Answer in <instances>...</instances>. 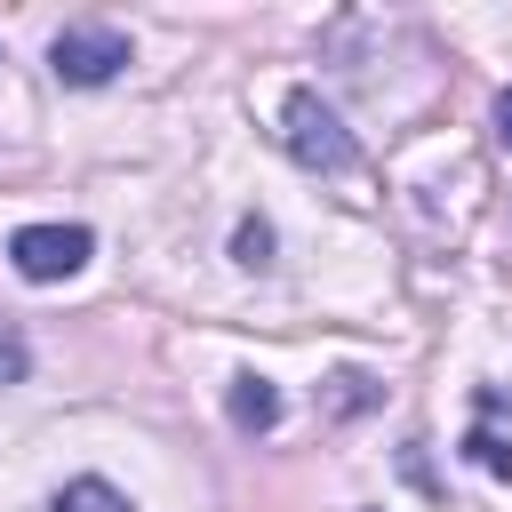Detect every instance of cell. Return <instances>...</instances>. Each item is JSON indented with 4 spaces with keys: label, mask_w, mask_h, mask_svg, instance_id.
Segmentation results:
<instances>
[{
    "label": "cell",
    "mask_w": 512,
    "mask_h": 512,
    "mask_svg": "<svg viewBox=\"0 0 512 512\" xmlns=\"http://www.w3.org/2000/svg\"><path fill=\"white\" fill-rule=\"evenodd\" d=\"M280 144H288L296 168H320V176H344V168H352V136H344V120H336L312 88H296V96L280 104Z\"/></svg>",
    "instance_id": "cell-1"
},
{
    "label": "cell",
    "mask_w": 512,
    "mask_h": 512,
    "mask_svg": "<svg viewBox=\"0 0 512 512\" xmlns=\"http://www.w3.org/2000/svg\"><path fill=\"white\" fill-rule=\"evenodd\" d=\"M48 64H56L64 88H104V80L128 64V40H120L112 24H64L56 48H48Z\"/></svg>",
    "instance_id": "cell-2"
},
{
    "label": "cell",
    "mask_w": 512,
    "mask_h": 512,
    "mask_svg": "<svg viewBox=\"0 0 512 512\" xmlns=\"http://www.w3.org/2000/svg\"><path fill=\"white\" fill-rule=\"evenodd\" d=\"M88 224H24L16 240H8V264L24 272V280H72L80 264H88Z\"/></svg>",
    "instance_id": "cell-3"
},
{
    "label": "cell",
    "mask_w": 512,
    "mask_h": 512,
    "mask_svg": "<svg viewBox=\"0 0 512 512\" xmlns=\"http://www.w3.org/2000/svg\"><path fill=\"white\" fill-rule=\"evenodd\" d=\"M232 424H240V432H272V424H280L272 376H232Z\"/></svg>",
    "instance_id": "cell-4"
},
{
    "label": "cell",
    "mask_w": 512,
    "mask_h": 512,
    "mask_svg": "<svg viewBox=\"0 0 512 512\" xmlns=\"http://www.w3.org/2000/svg\"><path fill=\"white\" fill-rule=\"evenodd\" d=\"M48 512H136V504H128L112 480H72V488H64Z\"/></svg>",
    "instance_id": "cell-5"
},
{
    "label": "cell",
    "mask_w": 512,
    "mask_h": 512,
    "mask_svg": "<svg viewBox=\"0 0 512 512\" xmlns=\"http://www.w3.org/2000/svg\"><path fill=\"white\" fill-rule=\"evenodd\" d=\"M464 456H472L488 480H512V440H504V432H488V424H480V432H464Z\"/></svg>",
    "instance_id": "cell-6"
},
{
    "label": "cell",
    "mask_w": 512,
    "mask_h": 512,
    "mask_svg": "<svg viewBox=\"0 0 512 512\" xmlns=\"http://www.w3.org/2000/svg\"><path fill=\"white\" fill-rule=\"evenodd\" d=\"M376 400V384L360 376V368H344V376H328V416H360Z\"/></svg>",
    "instance_id": "cell-7"
},
{
    "label": "cell",
    "mask_w": 512,
    "mask_h": 512,
    "mask_svg": "<svg viewBox=\"0 0 512 512\" xmlns=\"http://www.w3.org/2000/svg\"><path fill=\"white\" fill-rule=\"evenodd\" d=\"M232 256H240L248 272H256V264H272V224H264V216H248V224L232 232Z\"/></svg>",
    "instance_id": "cell-8"
},
{
    "label": "cell",
    "mask_w": 512,
    "mask_h": 512,
    "mask_svg": "<svg viewBox=\"0 0 512 512\" xmlns=\"http://www.w3.org/2000/svg\"><path fill=\"white\" fill-rule=\"evenodd\" d=\"M24 368H32V352H24V336L0 320V392H8V384H24Z\"/></svg>",
    "instance_id": "cell-9"
},
{
    "label": "cell",
    "mask_w": 512,
    "mask_h": 512,
    "mask_svg": "<svg viewBox=\"0 0 512 512\" xmlns=\"http://www.w3.org/2000/svg\"><path fill=\"white\" fill-rule=\"evenodd\" d=\"M496 144H504V152H512V88H504V96H496Z\"/></svg>",
    "instance_id": "cell-10"
}]
</instances>
